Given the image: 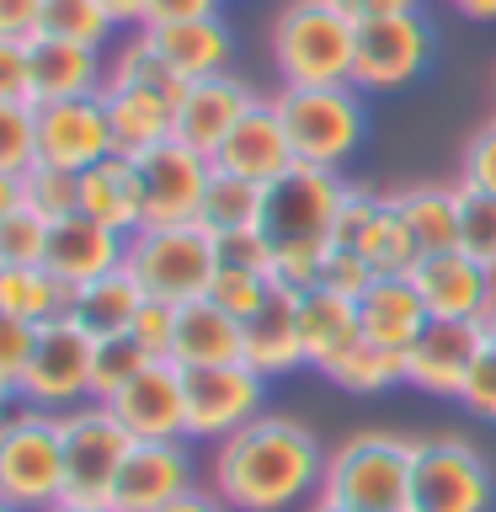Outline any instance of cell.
Here are the masks:
<instances>
[{
  "instance_id": "cell-27",
  "label": "cell",
  "mask_w": 496,
  "mask_h": 512,
  "mask_svg": "<svg viewBox=\"0 0 496 512\" xmlns=\"http://www.w3.org/2000/svg\"><path fill=\"white\" fill-rule=\"evenodd\" d=\"M155 38V48L166 54V64L182 80H203V75H224L235 54V38L219 16H198V22H171V27H144Z\"/></svg>"
},
{
  "instance_id": "cell-26",
  "label": "cell",
  "mask_w": 496,
  "mask_h": 512,
  "mask_svg": "<svg viewBox=\"0 0 496 512\" xmlns=\"http://www.w3.org/2000/svg\"><path fill=\"white\" fill-rule=\"evenodd\" d=\"M80 214L112 224L118 235L144 230V192L128 155H107L91 171H80Z\"/></svg>"
},
{
  "instance_id": "cell-51",
  "label": "cell",
  "mask_w": 496,
  "mask_h": 512,
  "mask_svg": "<svg viewBox=\"0 0 496 512\" xmlns=\"http://www.w3.org/2000/svg\"><path fill=\"white\" fill-rule=\"evenodd\" d=\"M459 182H470V187H480V192H496V118H491L486 128H475L470 144H464Z\"/></svg>"
},
{
  "instance_id": "cell-22",
  "label": "cell",
  "mask_w": 496,
  "mask_h": 512,
  "mask_svg": "<svg viewBox=\"0 0 496 512\" xmlns=\"http://www.w3.org/2000/svg\"><path fill=\"white\" fill-rule=\"evenodd\" d=\"M27 64H32V107L70 102V96H96L107 86V64L96 48L59 43V38H43V32L27 38Z\"/></svg>"
},
{
  "instance_id": "cell-20",
  "label": "cell",
  "mask_w": 496,
  "mask_h": 512,
  "mask_svg": "<svg viewBox=\"0 0 496 512\" xmlns=\"http://www.w3.org/2000/svg\"><path fill=\"white\" fill-rule=\"evenodd\" d=\"M128 262V235H118L112 224L91 219V214H70V219H54L48 230V251H43V267L64 278L70 288L102 278V272L123 267Z\"/></svg>"
},
{
  "instance_id": "cell-29",
  "label": "cell",
  "mask_w": 496,
  "mask_h": 512,
  "mask_svg": "<svg viewBox=\"0 0 496 512\" xmlns=\"http://www.w3.org/2000/svg\"><path fill=\"white\" fill-rule=\"evenodd\" d=\"M395 219L411 230V240L422 246V256L432 251H454L459 246V192L443 182H411L390 192Z\"/></svg>"
},
{
  "instance_id": "cell-10",
  "label": "cell",
  "mask_w": 496,
  "mask_h": 512,
  "mask_svg": "<svg viewBox=\"0 0 496 512\" xmlns=\"http://www.w3.org/2000/svg\"><path fill=\"white\" fill-rule=\"evenodd\" d=\"M187 395V438L224 443L230 432L262 416L267 379L251 363H214V368H182Z\"/></svg>"
},
{
  "instance_id": "cell-37",
  "label": "cell",
  "mask_w": 496,
  "mask_h": 512,
  "mask_svg": "<svg viewBox=\"0 0 496 512\" xmlns=\"http://www.w3.org/2000/svg\"><path fill=\"white\" fill-rule=\"evenodd\" d=\"M6 182L16 187V198H22L27 208H38L48 224L80 214V171H64V166H48V160H32L22 176H6Z\"/></svg>"
},
{
  "instance_id": "cell-24",
  "label": "cell",
  "mask_w": 496,
  "mask_h": 512,
  "mask_svg": "<svg viewBox=\"0 0 496 512\" xmlns=\"http://www.w3.org/2000/svg\"><path fill=\"white\" fill-rule=\"evenodd\" d=\"M299 310V342H304V363L326 368L336 358H347L352 347L363 342V320H358V299H342L331 288H310V294L294 299Z\"/></svg>"
},
{
  "instance_id": "cell-57",
  "label": "cell",
  "mask_w": 496,
  "mask_h": 512,
  "mask_svg": "<svg viewBox=\"0 0 496 512\" xmlns=\"http://www.w3.org/2000/svg\"><path fill=\"white\" fill-rule=\"evenodd\" d=\"M102 6L118 27H144V16H150V0H102Z\"/></svg>"
},
{
  "instance_id": "cell-28",
  "label": "cell",
  "mask_w": 496,
  "mask_h": 512,
  "mask_svg": "<svg viewBox=\"0 0 496 512\" xmlns=\"http://www.w3.org/2000/svg\"><path fill=\"white\" fill-rule=\"evenodd\" d=\"M246 363L262 379H283V374H294V368L304 363L294 294H272L262 310L246 320Z\"/></svg>"
},
{
  "instance_id": "cell-34",
  "label": "cell",
  "mask_w": 496,
  "mask_h": 512,
  "mask_svg": "<svg viewBox=\"0 0 496 512\" xmlns=\"http://www.w3.org/2000/svg\"><path fill=\"white\" fill-rule=\"evenodd\" d=\"M48 224L38 208H27L16 198V187L0 176V267H43L48 251Z\"/></svg>"
},
{
  "instance_id": "cell-43",
  "label": "cell",
  "mask_w": 496,
  "mask_h": 512,
  "mask_svg": "<svg viewBox=\"0 0 496 512\" xmlns=\"http://www.w3.org/2000/svg\"><path fill=\"white\" fill-rule=\"evenodd\" d=\"M38 160V107L0 102V176H22Z\"/></svg>"
},
{
  "instance_id": "cell-18",
  "label": "cell",
  "mask_w": 496,
  "mask_h": 512,
  "mask_svg": "<svg viewBox=\"0 0 496 512\" xmlns=\"http://www.w3.org/2000/svg\"><path fill=\"white\" fill-rule=\"evenodd\" d=\"M112 416L134 438H187V395H182V368L155 358L144 374H134L118 395L107 400Z\"/></svg>"
},
{
  "instance_id": "cell-40",
  "label": "cell",
  "mask_w": 496,
  "mask_h": 512,
  "mask_svg": "<svg viewBox=\"0 0 496 512\" xmlns=\"http://www.w3.org/2000/svg\"><path fill=\"white\" fill-rule=\"evenodd\" d=\"M358 251L368 256V267H374L379 278H411V267L422 262V246H416L411 230L395 219L390 192H384V214H379V224L363 235V246H358Z\"/></svg>"
},
{
  "instance_id": "cell-44",
  "label": "cell",
  "mask_w": 496,
  "mask_h": 512,
  "mask_svg": "<svg viewBox=\"0 0 496 512\" xmlns=\"http://www.w3.org/2000/svg\"><path fill=\"white\" fill-rule=\"evenodd\" d=\"M38 336L43 326H32V320H16V315H0V390L16 395L32 368V352H38Z\"/></svg>"
},
{
  "instance_id": "cell-5",
  "label": "cell",
  "mask_w": 496,
  "mask_h": 512,
  "mask_svg": "<svg viewBox=\"0 0 496 512\" xmlns=\"http://www.w3.org/2000/svg\"><path fill=\"white\" fill-rule=\"evenodd\" d=\"M272 102L283 112L294 160L304 166L342 171V160H352L368 134V107L358 86H283Z\"/></svg>"
},
{
  "instance_id": "cell-47",
  "label": "cell",
  "mask_w": 496,
  "mask_h": 512,
  "mask_svg": "<svg viewBox=\"0 0 496 512\" xmlns=\"http://www.w3.org/2000/svg\"><path fill=\"white\" fill-rule=\"evenodd\" d=\"M326 251H272V267H267L272 288H278V294H294V299L320 288V262H326Z\"/></svg>"
},
{
  "instance_id": "cell-2",
  "label": "cell",
  "mask_w": 496,
  "mask_h": 512,
  "mask_svg": "<svg viewBox=\"0 0 496 512\" xmlns=\"http://www.w3.org/2000/svg\"><path fill=\"white\" fill-rule=\"evenodd\" d=\"M411 464H416V438L363 427L326 454L320 496L347 502L358 512H406L411 507Z\"/></svg>"
},
{
  "instance_id": "cell-52",
  "label": "cell",
  "mask_w": 496,
  "mask_h": 512,
  "mask_svg": "<svg viewBox=\"0 0 496 512\" xmlns=\"http://www.w3.org/2000/svg\"><path fill=\"white\" fill-rule=\"evenodd\" d=\"M0 102H27V107H32L27 38H0Z\"/></svg>"
},
{
  "instance_id": "cell-8",
  "label": "cell",
  "mask_w": 496,
  "mask_h": 512,
  "mask_svg": "<svg viewBox=\"0 0 496 512\" xmlns=\"http://www.w3.org/2000/svg\"><path fill=\"white\" fill-rule=\"evenodd\" d=\"M59 443H64V496L70 502H112L118 470L139 438L112 416L107 400H86L75 411H59Z\"/></svg>"
},
{
  "instance_id": "cell-30",
  "label": "cell",
  "mask_w": 496,
  "mask_h": 512,
  "mask_svg": "<svg viewBox=\"0 0 496 512\" xmlns=\"http://www.w3.org/2000/svg\"><path fill=\"white\" fill-rule=\"evenodd\" d=\"M102 102H107V123H112V144H118V155H144L150 144L176 134V107L160 102V96H150V91L102 86Z\"/></svg>"
},
{
  "instance_id": "cell-11",
  "label": "cell",
  "mask_w": 496,
  "mask_h": 512,
  "mask_svg": "<svg viewBox=\"0 0 496 512\" xmlns=\"http://www.w3.org/2000/svg\"><path fill=\"white\" fill-rule=\"evenodd\" d=\"M91 352H96V336L80 331L70 315L48 320L16 400H27V406H38V411H54V416L86 406L91 400Z\"/></svg>"
},
{
  "instance_id": "cell-55",
  "label": "cell",
  "mask_w": 496,
  "mask_h": 512,
  "mask_svg": "<svg viewBox=\"0 0 496 512\" xmlns=\"http://www.w3.org/2000/svg\"><path fill=\"white\" fill-rule=\"evenodd\" d=\"M342 16L352 22H374V16H400V11H416V0H331Z\"/></svg>"
},
{
  "instance_id": "cell-17",
  "label": "cell",
  "mask_w": 496,
  "mask_h": 512,
  "mask_svg": "<svg viewBox=\"0 0 496 512\" xmlns=\"http://www.w3.org/2000/svg\"><path fill=\"white\" fill-rule=\"evenodd\" d=\"M214 166L230 171V176H246V182H278V176L294 166V144H288V128H283V112L272 96H256L246 107L224 144L214 150Z\"/></svg>"
},
{
  "instance_id": "cell-38",
  "label": "cell",
  "mask_w": 496,
  "mask_h": 512,
  "mask_svg": "<svg viewBox=\"0 0 496 512\" xmlns=\"http://www.w3.org/2000/svg\"><path fill=\"white\" fill-rule=\"evenodd\" d=\"M112 16L102 0H43V16H38V32L43 38H59V43H80V48H96L112 38Z\"/></svg>"
},
{
  "instance_id": "cell-12",
  "label": "cell",
  "mask_w": 496,
  "mask_h": 512,
  "mask_svg": "<svg viewBox=\"0 0 496 512\" xmlns=\"http://www.w3.org/2000/svg\"><path fill=\"white\" fill-rule=\"evenodd\" d=\"M432 27L422 11L374 16L358 22V54H352V86L358 91H400L427 70Z\"/></svg>"
},
{
  "instance_id": "cell-9",
  "label": "cell",
  "mask_w": 496,
  "mask_h": 512,
  "mask_svg": "<svg viewBox=\"0 0 496 512\" xmlns=\"http://www.w3.org/2000/svg\"><path fill=\"white\" fill-rule=\"evenodd\" d=\"M411 507L416 512H491L496 507V475H491L486 454L470 438H454V432L416 438Z\"/></svg>"
},
{
  "instance_id": "cell-46",
  "label": "cell",
  "mask_w": 496,
  "mask_h": 512,
  "mask_svg": "<svg viewBox=\"0 0 496 512\" xmlns=\"http://www.w3.org/2000/svg\"><path fill=\"white\" fill-rule=\"evenodd\" d=\"M374 278H379V272L368 267V256L347 251V246H331L326 262H320V288H331V294H342V299H363Z\"/></svg>"
},
{
  "instance_id": "cell-36",
  "label": "cell",
  "mask_w": 496,
  "mask_h": 512,
  "mask_svg": "<svg viewBox=\"0 0 496 512\" xmlns=\"http://www.w3.org/2000/svg\"><path fill=\"white\" fill-rule=\"evenodd\" d=\"M198 219L214 235L219 230H246V224H262V182H246V176H230V171L214 166Z\"/></svg>"
},
{
  "instance_id": "cell-56",
  "label": "cell",
  "mask_w": 496,
  "mask_h": 512,
  "mask_svg": "<svg viewBox=\"0 0 496 512\" xmlns=\"http://www.w3.org/2000/svg\"><path fill=\"white\" fill-rule=\"evenodd\" d=\"M160 512H235V507L224 502L219 491H198V486H192L187 496H176V502H166Z\"/></svg>"
},
{
  "instance_id": "cell-35",
  "label": "cell",
  "mask_w": 496,
  "mask_h": 512,
  "mask_svg": "<svg viewBox=\"0 0 496 512\" xmlns=\"http://www.w3.org/2000/svg\"><path fill=\"white\" fill-rule=\"evenodd\" d=\"M326 379L347 395H379V390H390V384H406V358L390 347H379V342H358L347 358H336L326 368Z\"/></svg>"
},
{
  "instance_id": "cell-15",
  "label": "cell",
  "mask_w": 496,
  "mask_h": 512,
  "mask_svg": "<svg viewBox=\"0 0 496 512\" xmlns=\"http://www.w3.org/2000/svg\"><path fill=\"white\" fill-rule=\"evenodd\" d=\"M107 155H118V144H112L102 91L38 107V160L64 166V171H91L96 160H107Z\"/></svg>"
},
{
  "instance_id": "cell-25",
  "label": "cell",
  "mask_w": 496,
  "mask_h": 512,
  "mask_svg": "<svg viewBox=\"0 0 496 512\" xmlns=\"http://www.w3.org/2000/svg\"><path fill=\"white\" fill-rule=\"evenodd\" d=\"M358 320H363V342H379L406 358V347L422 336L427 326V304L416 294L411 278H374L368 283V294L358 299Z\"/></svg>"
},
{
  "instance_id": "cell-4",
  "label": "cell",
  "mask_w": 496,
  "mask_h": 512,
  "mask_svg": "<svg viewBox=\"0 0 496 512\" xmlns=\"http://www.w3.org/2000/svg\"><path fill=\"white\" fill-rule=\"evenodd\" d=\"M128 272L139 278V288L150 299L166 304H192L208 294L219 272V246L214 230L203 219H182V224H144L128 235Z\"/></svg>"
},
{
  "instance_id": "cell-19",
  "label": "cell",
  "mask_w": 496,
  "mask_h": 512,
  "mask_svg": "<svg viewBox=\"0 0 496 512\" xmlns=\"http://www.w3.org/2000/svg\"><path fill=\"white\" fill-rule=\"evenodd\" d=\"M411 283L422 294L427 315L438 320H480L491 304V272L470 251H432L411 267Z\"/></svg>"
},
{
  "instance_id": "cell-48",
  "label": "cell",
  "mask_w": 496,
  "mask_h": 512,
  "mask_svg": "<svg viewBox=\"0 0 496 512\" xmlns=\"http://www.w3.org/2000/svg\"><path fill=\"white\" fill-rule=\"evenodd\" d=\"M214 246H219V267H256V272L272 267V240L262 235V224H246V230H219Z\"/></svg>"
},
{
  "instance_id": "cell-39",
  "label": "cell",
  "mask_w": 496,
  "mask_h": 512,
  "mask_svg": "<svg viewBox=\"0 0 496 512\" xmlns=\"http://www.w3.org/2000/svg\"><path fill=\"white\" fill-rule=\"evenodd\" d=\"M155 358L150 347L139 342L134 331H118V336H96V352H91V400H112L134 374H144Z\"/></svg>"
},
{
  "instance_id": "cell-45",
  "label": "cell",
  "mask_w": 496,
  "mask_h": 512,
  "mask_svg": "<svg viewBox=\"0 0 496 512\" xmlns=\"http://www.w3.org/2000/svg\"><path fill=\"white\" fill-rule=\"evenodd\" d=\"M379 214H384V192L363 187V182H347L342 208H336V235H331V246L358 251V246H363V235L379 224Z\"/></svg>"
},
{
  "instance_id": "cell-7",
  "label": "cell",
  "mask_w": 496,
  "mask_h": 512,
  "mask_svg": "<svg viewBox=\"0 0 496 512\" xmlns=\"http://www.w3.org/2000/svg\"><path fill=\"white\" fill-rule=\"evenodd\" d=\"M342 171L304 166L294 160L278 182L262 187V235L272 251H326L336 235V208H342Z\"/></svg>"
},
{
  "instance_id": "cell-31",
  "label": "cell",
  "mask_w": 496,
  "mask_h": 512,
  "mask_svg": "<svg viewBox=\"0 0 496 512\" xmlns=\"http://www.w3.org/2000/svg\"><path fill=\"white\" fill-rule=\"evenodd\" d=\"M150 299L139 288V278L128 267H112L102 272V278H91V283H80L75 288V310L70 320L80 331H91V336H118L134 326V315H139V304Z\"/></svg>"
},
{
  "instance_id": "cell-50",
  "label": "cell",
  "mask_w": 496,
  "mask_h": 512,
  "mask_svg": "<svg viewBox=\"0 0 496 512\" xmlns=\"http://www.w3.org/2000/svg\"><path fill=\"white\" fill-rule=\"evenodd\" d=\"M139 336L144 347H150V358H166L171 363V336H176V304L166 299H144L139 304V315H134V326H128Z\"/></svg>"
},
{
  "instance_id": "cell-33",
  "label": "cell",
  "mask_w": 496,
  "mask_h": 512,
  "mask_svg": "<svg viewBox=\"0 0 496 512\" xmlns=\"http://www.w3.org/2000/svg\"><path fill=\"white\" fill-rule=\"evenodd\" d=\"M107 86H134V91H150L160 96V102H182V91H187V80L166 64V54L155 48V38L139 27V38L134 43H118V54H112L107 64Z\"/></svg>"
},
{
  "instance_id": "cell-1",
  "label": "cell",
  "mask_w": 496,
  "mask_h": 512,
  "mask_svg": "<svg viewBox=\"0 0 496 512\" xmlns=\"http://www.w3.org/2000/svg\"><path fill=\"white\" fill-rule=\"evenodd\" d=\"M326 448L294 416H256L224 443H214V491L235 512H288L320 496Z\"/></svg>"
},
{
  "instance_id": "cell-61",
  "label": "cell",
  "mask_w": 496,
  "mask_h": 512,
  "mask_svg": "<svg viewBox=\"0 0 496 512\" xmlns=\"http://www.w3.org/2000/svg\"><path fill=\"white\" fill-rule=\"evenodd\" d=\"M480 326H486V336L496 342V288H491V304H486V315H480Z\"/></svg>"
},
{
  "instance_id": "cell-41",
  "label": "cell",
  "mask_w": 496,
  "mask_h": 512,
  "mask_svg": "<svg viewBox=\"0 0 496 512\" xmlns=\"http://www.w3.org/2000/svg\"><path fill=\"white\" fill-rule=\"evenodd\" d=\"M454 192H459V251L496 267V192H480L470 182H454Z\"/></svg>"
},
{
  "instance_id": "cell-23",
  "label": "cell",
  "mask_w": 496,
  "mask_h": 512,
  "mask_svg": "<svg viewBox=\"0 0 496 512\" xmlns=\"http://www.w3.org/2000/svg\"><path fill=\"white\" fill-rule=\"evenodd\" d=\"M171 363H176V368L246 363V320L224 315L214 299H192V304H176Z\"/></svg>"
},
{
  "instance_id": "cell-60",
  "label": "cell",
  "mask_w": 496,
  "mask_h": 512,
  "mask_svg": "<svg viewBox=\"0 0 496 512\" xmlns=\"http://www.w3.org/2000/svg\"><path fill=\"white\" fill-rule=\"evenodd\" d=\"M304 512H358V507H347V502H331V496H315V502L304 507Z\"/></svg>"
},
{
  "instance_id": "cell-62",
  "label": "cell",
  "mask_w": 496,
  "mask_h": 512,
  "mask_svg": "<svg viewBox=\"0 0 496 512\" xmlns=\"http://www.w3.org/2000/svg\"><path fill=\"white\" fill-rule=\"evenodd\" d=\"M406 512H416V507H406Z\"/></svg>"
},
{
  "instance_id": "cell-42",
  "label": "cell",
  "mask_w": 496,
  "mask_h": 512,
  "mask_svg": "<svg viewBox=\"0 0 496 512\" xmlns=\"http://www.w3.org/2000/svg\"><path fill=\"white\" fill-rule=\"evenodd\" d=\"M272 294H278V288H272L267 272H256V267H219L203 299H214L219 310H224V315H235V320H251Z\"/></svg>"
},
{
  "instance_id": "cell-21",
  "label": "cell",
  "mask_w": 496,
  "mask_h": 512,
  "mask_svg": "<svg viewBox=\"0 0 496 512\" xmlns=\"http://www.w3.org/2000/svg\"><path fill=\"white\" fill-rule=\"evenodd\" d=\"M256 102V91L246 86L240 75H203V80H187L182 102H176V139H187L192 150L214 155L224 134L246 118V107Z\"/></svg>"
},
{
  "instance_id": "cell-14",
  "label": "cell",
  "mask_w": 496,
  "mask_h": 512,
  "mask_svg": "<svg viewBox=\"0 0 496 512\" xmlns=\"http://www.w3.org/2000/svg\"><path fill=\"white\" fill-rule=\"evenodd\" d=\"M480 347H486V326L480 320H438L432 315L422 326V336L406 347V384L422 395H438V400H459Z\"/></svg>"
},
{
  "instance_id": "cell-6",
  "label": "cell",
  "mask_w": 496,
  "mask_h": 512,
  "mask_svg": "<svg viewBox=\"0 0 496 512\" xmlns=\"http://www.w3.org/2000/svg\"><path fill=\"white\" fill-rule=\"evenodd\" d=\"M0 502L16 512H48L64 502V443L59 416L22 406L0 427Z\"/></svg>"
},
{
  "instance_id": "cell-16",
  "label": "cell",
  "mask_w": 496,
  "mask_h": 512,
  "mask_svg": "<svg viewBox=\"0 0 496 512\" xmlns=\"http://www.w3.org/2000/svg\"><path fill=\"white\" fill-rule=\"evenodd\" d=\"M192 464L187 443L182 438H144L128 448L123 470H118V486H112V507L123 512H160L166 502L192 491Z\"/></svg>"
},
{
  "instance_id": "cell-54",
  "label": "cell",
  "mask_w": 496,
  "mask_h": 512,
  "mask_svg": "<svg viewBox=\"0 0 496 512\" xmlns=\"http://www.w3.org/2000/svg\"><path fill=\"white\" fill-rule=\"evenodd\" d=\"M43 0H0V38H32Z\"/></svg>"
},
{
  "instance_id": "cell-49",
  "label": "cell",
  "mask_w": 496,
  "mask_h": 512,
  "mask_svg": "<svg viewBox=\"0 0 496 512\" xmlns=\"http://www.w3.org/2000/svg\"><path fill=\"white\" fill-rule=\"evenodd\" d=\"M459 406L470 416H480V422H496V342H491V336H486V347H480L470 379H464Z\"/></svg>"
},
{
  "instance_id": "cell-32",
  "label": "cell",
  "mask_w": 496,
  "mask_h": 512,
  "mask_svg": "<svg viewBox=\"0 0 496 512\" xmlns=\"http://www.w3.org/2000/svg\"><path fill=\"white\" fill-rule=\"evenodd\" d=\"M70 310H75V288L54 278L48 267H0V315L48 326V320H64Z\"/></svg>"
},
{
  "instance_id": "cell-53",
  "label": "cell",
  "mask_w": 496,
  "mask_h": 512,
  "mask_svg": "<svg viewBox=\"0 0 496 512\" xmlns=\"http://www.w3.org/2000/svg\"><path fill=\"white\" fill-rule=\"evenodd\" d=\"M219 0H150L144 27H171V22H198V16H219Z\"/></svg>"
},
{
  "instance_id": "cell-13",
  "label": "cell",
  "mask_w": 496,
  "mask_h": 512,
  "mask_svg": "<svg viewBox=\"0 0 496 512\" xmlns=\"http://www.w3.org/2000/svg\"><path fill=\"white\" fill-rule=\"evenodd\" d=\"M139 171V192H144V224H182L198 219L208 176H214V155L192 150L187 139H160L144 155H128Z\"/></svg>"
},
{
  "instance_id": "cell-3",
  "label": "cell",
  "mask_w": 496,
  "mask_h": 512,
  "mask_svg": "<svg viewBox=\"0 0 496 512\" xmlns=\"http://www.w3.org/2000/svg\"><path fill=\"white\" fill-rule=\"evenodd\" d=\"M358 22L331 0H288L272 22V64L283 86H352Z\"/></svg>"
},
{
  "instance_id": "cell-58",
  "label": "cell",
  "mask_w": 496,
  "mask_h": 512,
  "mask_svg": "<svg viewBox=\"0 0 496 512\" xmlns=\"http://www.w3.org/2000/svg\"><path fill=\"white\" fill-rule=\"evenodd\" d=\"M470 22H496V0H454Z\"/></svg>"
},
{
  "instance_id": "cell-59",
  "label": "cell",
  "mask_w": 496,
  "mask_h": 512,
  "mask_svg": "<svg viewBox=\"0 0 496 512\" xmlns=\"http://www.w3.org/2000/svg\"><path fill=\"white\" fill-rule=\"evenodd\" d=\"M48 512H123V507H112V502H70V496H64V502H54Z\"/></svg>"
}]
</instances>
